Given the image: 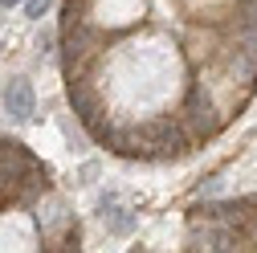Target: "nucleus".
<instances>
[{
  "instance_id": "f257e3e1",
  "label": "nucleus",
  "mask_w": 257,
  "mask_h": 253,
  "mask_svg": "<svg viewBox=\"0 0 257 253\" xmlns=\"http://www.w3.org/2000/svg\"><path fill=\"white\" fill-rule=\"evenodd\" d=\"M184 126H188V139L196 143V139H212L220 131V118L212 110V102L204 98V90L200 86H192L188 90V106H184Z\"/></svg>"
},
{
  "instance_id": "f03ea898",
  "label": "nucleus",
  "mask_w": 257,
  "mask_h": 253,
  "mask_svg": "<svg viewBox=\"0 0 257 253\" xmlns=\"http://www.w3.org/2000/svg\"><path fill=\"white\" fill-rule=\"evenodd\" d=\"M5 110H9L13 122H29V118H33L37 98H33V86H29L25 78H13V82L5 86Z\"/></svg>"
},
{
  "instance_id": "7ed1b4c3",
  "label": "nucleus",
  "mask_w": 257,
  "mask_h": 253,
  "mask_svg": "<svg viewBox=\"0 0 257 253\" xmlns=\"http://www.w3.org/2000/svg\"><path fill=\"white\" fill-rule=\"evenodd\" d=\"M102 220H106V233H110V237H131L135 225H139V212L126 208V204H110V208L102 212Z\"/></svg>"
},
{
  "instance_id": "20e7f679",
  "label": "nucleus",
  "mask_w": 257,
  "mask_h": 253,
  "mask_svg": "<svg viewBox=\"0 0 257 253\" xmlns=\"http://www.w3.org/2000/svg\"><path fill=\"white\" fill-rule=\"evenodd\" d=\"M70 106H74V114H78V122H90L94 114H98V98L82 86V82H70Z\"/></svg>"
},
{
  "instance_id": "39448f33",
  "label": "nucleus",
  "mask_w": 257,
  "mask_h": 253,
  "mask_svg": "<svg viewBox=\"0 0 257 253\" xmlns=\"http://www.w3.org/2000/svg\"><path fill=\"white\" fill-rule=\"evenodd\" d=\"M49 9H53V0H25V17H33V21H41Z\"/></svg>"
},
{
  "instance_id": "423d86ee",
  "label": "nucleus",
  "mask_w": 257,
  "mask_h": 253,
  "mask_svg": "<svg viewBox=\"0 0 257 253\" xmlns=\"http://www.w3.org/2000/svg\"><path fill=\"white\" fill-rule=\"evenodd\" d=\"M53 41H57L53 29H41V33H37V49H41V53H53Z\"/></svg>"
},
{
  "instance_id": "0eeeda50",
  "label": "nucleus",
  "mask_w": 257,
  "mask_h": 253,
  "mask_svg": "<svg viewBox=\"0 0 257 253\" xmlns=\"http://www.w3.org/2000/svg\"><path fill=\"white\" fill-rule=\"evenodd\" d=\"M216 192H220V176H212V180L200 188V196H216Z\"/></svg>"
},
{
  "instance_id": "6e6552de",
  "label": "nucleus",
  "mask_w": 257,
  "mask_h": 253,
  "mask_svg": "<svg viewBox=\"0 0 257 253\" xmlns=\"http://www.w3.org/2000/svg\"><path fill=\"white\" fill-rule=\"evenodd\" d=\"M0 5H5V9H13V5H25V0H0Z\"/></svg>"
}]
</instances>
